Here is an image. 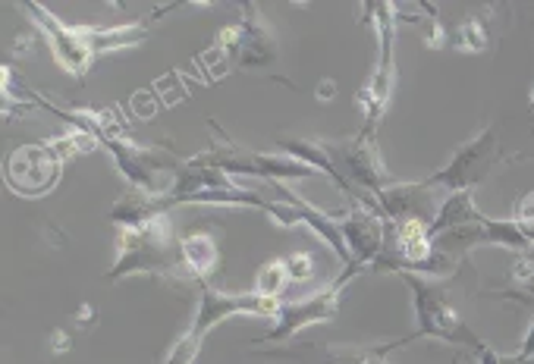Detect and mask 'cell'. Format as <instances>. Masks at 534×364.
<instances>
[{
    "instance_id": "obj_1",
    "label": "cell",
    "mask_w": 534,
    "mask_h": 364,
    "mask_svg": "<svg viewBox=\"0 0 534 364\" xmlns=\"http://www.w3.org/2000/svg\"><path fill=\"white\" fill-rule=\"evenodd\" d=\"M412 292V305H415V330L406 333V343L415 339H437V343L447 346H465L475 352V364H500L503 355H497L484 339L475 333V327L465 321V314L459 311L453 292L447 283L418 277V273H396Z\"/></svg>"
},
{
    "instance_id": "obj_2",
    "label": "cell",
    "mask_w": 534,
    "mask_h": 364,
    "mask_svg": "<svg viewBox=\"0 0 534 364\" xmlns=\"http://www.w3.org/2000/svg\"><path fill=\"white\" fill-rule=\"evenodd\" d=\"M132 273H148V277H164L176 283L192 280L183 255V239L173 236L167 217L117 230V261L104 273V280L117 283L123 277H132Z\"/></svg>"
},
{
    "instance_id": "obj_3",
    "label": "cell",
    "mask_w": 534,
    "mask_h": 364,
    "mask_svg": "<svg viewBox=\"0 0 534 364\" xmlns=\"http://www.w3.org/2000/svg\"><path fill=\"white\" fill-rule=\"evenodd\" d=\"M280 299H271V295L261 292H220L211 283H198V311L192 327L176 339L170 355L164 364H192L202 352L205 336L227 317L236 314H258V317H277L280 311Z\"/></svg>"
},
{
    "instance_id": "obj_4",
    "label": "cell",
    "mask_w": 534,
    "mask_h": 364,
    "mask_svg": "<svg viewBox=\"0 0 534 364\" xmlns=\"http://www.w3.org/2000/svg\"><path fill=\"white\" fill-rule=\"evenodd\" d=\"M321 148L330 157L333 170H337V189L346 192L352 201L381 214V204H377L374 195L393 186V179L381 161V151H377L374 139L355 132V135H343V139H321Z\"/></svg>"
},
{
    "instance_id": "obj_5",
    "label": "cell",
    "mask_w": 534,
    "mask_h": 364,
    "mask_svg": "<svg viewBox=\"0 0 534 364\" xmlns=\"http://www.w3.org/2000/svg\"><path fill=\"white\" fill-rule=\"evenodd\" d=\"M211 132L217 135V142L195 154L198 164L224 170V173H239V176H255L261 182H286V179H311L318 176V170L305 167L302 161L289 154H274V151H258V148H246L233 142L227 132H220V126L211 120Z\"/></svg>"
},
{
    "instance_id": "obj_6",
    "label": "cell",
    "mask_w": 534,
    "mask_h": 364,
    "mask_svg": "<svg viewBox=\"0 0 534 364\" xmlns=\"http://www.w3.org/2000/svg\"><path fill=\"white\" fill-rule=\"evenodd\" d=\"M509 161H522V154H506L500 139H497V126H484L478 135H472L469 142H462L453 151L450 161L428 176V182L437 186L443 195L472 192L494 170H500Z\"/></svg>"
},
{
    "instance_id": "obj_7",
    "label": "cell",
    "mask_w": 534,
    "mask_h": 364,
    "mask_svg": "<svg viewBox=\"0 0 534 364\" xmlns=\"http://www.w3.org/2000/svg\"><path fill=\"white\" fill-rule=\"evenodd\" d=\"M365 13L374 22V35H377V63L371 82L359 91V104L365 113V126L362 135L374 139L377 123L387 113L390 95H393V82H396V57H393V44H396V7L387 0H377V4H365Z\"/></svg>"
},
{
    "instance_id": "obj_8",
    "label": "cell",
    "mask_w": 534,
    "mask_h": 364,
    "mask_svg": "<svg viewBox=\"0 0 534 364\" xmlns=\"http://www.w3.org/2000/svg\"><path fill=\"white\" fill-rule=\"evenodd\" d=\"M217 48L224 51V60H227L230 70L271 73L280 63L277 35L261 19L255 4H246L236 22H230V26H224L217 32Z\"/></svg>"
},
{
    "instance_id": "obj_9",
    "label": "cell",
    "mask_w": 534,
    "mask_h": 364,
    "mask_svg": "<svg viewBox=\"0 0 534 364\" xmlns=\"http://www.w3.org/2000/svg\"><path fill=\"white\" fill-rule=\"evenodd\" d=\"M365 267L359 264H343V273L337 280H333L327 289L315 292V295H308V299L302 302H293V305H283L274 317V327L261 333L255 339V346L261 343H286V339H293L302 327H311V324H321V321H333V317L340 314V295L346 289V283L352 277H359Z\"/></svg>"
},
{
    "instance_id": "obj_10",
    "label": "cell",
    "mask_w": 534,
    "mask_h": 364,
    "mask_svg": "<svg viewBox=\"0 0 534 364\" xmlns=\"http://www.w3.org/2000/svg\"><path fill=\"white\" fill-rule=\"evenodd\" d=\"M104 148L114 154L120 173L129 179V189L151 192V195L167 192V186H164L161 179L167 173L176 176V170L183 167V157H176L170 148H164V145H142V142L126 139V135H114V139H107Z\"/></svg>"
},
{
    "instance_id": "obj_11",
    "label": "cell",
    "mask_w": 534,
    "mask_h": 364,
    "mask_svg": "<svg viewBox=\"0 0 534 364\" xmlns=\"http://www.w3.org/2000/svg\"><path fill=\"white\" fill-rule=\"evenodd\" d=\"M406 336L390 339V343L374 346H337V343H296L283 349H258V358L286 361V364H390L387 355L393 349H406Z\"/></svg>"
},
{
    "instance_id": "obj_12",
    "label": "cell",
    "mask_w": 534,
    "mask_h": 364,
    "mask_svg": "<svg viewBox=\"0 0 534 364\" xmlns=\"http://www.w3.org/2000/svg\"><path fill=\"white\" fill-rule=\"evenodd\" d=\"M63 164L66 161L51 142L22 145L10 154V161H7V182H10L13 192L35 198V195H44L57 186Z\"/></svg>"
},
{
    "instance_id": "obj_13",
    "label": "cell",
    "mask_w": 534,
    "mask_h": 364,
    "mask_svg": "<svg viewBox=\"0 0 534 364\" xmlns=\"http://www.w3.org/2000/svg\"><path fill=\"white\" fill-rule=\"evenodd\" d=\"M26 10L35 16V22L44 29V35H48V44H51L54 60H57L70 76L85 79L88 70H92V63H95V54H92V48H88V41L82 38L79 26H70V22H63V19L54 16L48 7L35 4V0H26Z\"/></svg>"
},
{
    "instance_id": "obj_14",
    "label": "cell",
    "mask_w": 534,
    "mask_h": 364,
    "mask_svg": "<svg viewBox=\"0 0 534 364\" xmlns=\"http://www.w3.org/2000/svg\"><path fill=\"white\" fill-rule=\"evenodd\" d=\"M377 204H381V214L384 220H393V223H409V220H418V223H434L437 214H440V204L447 201L437 186H431L428 179L421 182H393L384 192L374 195Z\"/></svg>"
},
{
    "instance_id": "obj_15",
    "label": "cell",
    "mask_w": 534,
    "mask_h": 364,
    "mask_svg": "<svg viewBox=\"0 0 534 364\" xmlns=\"http://www.w3.org/2000/svg\"><path fill=\"white\" fill-rule=\"evenodd\" d=\"M340 217H343V236H346L349 255H352L349 264H359V267L371 270L374 261L384 252V217L365 208L359 201H352L349 211H343Z\"/></svg>"
},
{
    "instance_id": "obj_16",
    "label": "cell",
    "mask_w": 534,
    "mask_h": 364,
    "mask_svg": "<svg viewBox=\"0 0 534 364\" xmlns=\"http://www.w3.org/2000/svg\"><path fill=\"white\" fill-rule=\"evenodd\" d=\"M82 38L88 41L92 54H107V51H120V48H132V44H142L151 32V22L136 19L126 22V26H79Z\"/></svg>"
},
{
    "instance_id": "obj_17",
    "label": "cell",
    "mask_w": 534,
    "mask_h": 364,
    "mask_svg": "<svg viewBox=\"0 0 534 364\" xmlns=\"http://www.w3.org/2000/svg\"><path fill=\"white\" fill-rule=\"evenodd\" d=\"M183 255H186V267L192 273L195 286L208 283V277L220 264V245L214 230H192L189 236H183Z\"/></svg>"
},
{
    "instance_id": "obj_18",
    "label": "cell",
    "mask_w": 534,
    "mask_h": 364,
    "mask_svg": "<svg viewBox=\"0 0 534 364\" xmlns=\"http://www.w3.org/2000/svg\"><path fill=\"white\" fill-rule=\"evenodd\" d=\"M484 295H491L497 302H513L519 308L534 311V252L519 255L513 270H509V280L500 289H487Z\"/></svg>"
},
{
    "instance_id": "obj_19",
    "label": "cell",
    "mask_w": 534,
    "mask_h": 364,
    "mask_svg": "<svg viewBox=\"0 0 534 364\" xmlns=\"http://www.w3.org/2000/svg\"><path fill=\"white\" fill-rule=\"evenodd\" d=\"M481 217H484V214L475 208L472 192H456V195H447V201L440 204V214H437V220L428 226V233H431V239H434V236H440V233L453 230V226L475 223V220H481Z\"/></svg>"
},
{
    "instance_id": "obj_20",
    "label": "cell",
    "mask_w": 534,
    "mask_h": 364,
    "mask_svg": "<svg viewBox=\"0 0 534 364\" xmlns=\"http://www.w3.org/2000/svg\"><path fill=\"white\" fill-rule=\"evenodd\" d=\"M494 41V26L487 22V16H469L450 32V48L456 51H487Z\"/></svg>"
},
{
    "instance_id": "obj_21",
    "label": "cell",
    "mask_w": 534,
    "mask_h": 364,
    "mask_svg": "<svg viewBox=\"0 0 534 364\" xmlns=\"http://www.w3.org/2000/svg\"><path fill=\"white\" fill-rule=\"evenodd\" d=\"M286 280H289L286 261H267V264H261L258 277H255V292L277 299V295L283 292V283H286Z\"/></svg>"
},
{
    "instance_id": "obj_22",
    "label": "cell",
    "mask_w": 534,
    "mask_h": 364,
    "mask_svg": "<svg viewBox=\"0 0 534 364\" xmlns=\"http://www.w3.org/2000/svg\"><path fill=\"white\" fill-rule=\"evenodd\" d=\"M513 220H516V226L522 230V236L534 245V192L519 195L516 211H513Z\"/></svg>"
},
{
    "instance_id": "obj_23",
    "label": "cell",
    "mask_w": 534,
    "mask_h": 364,
    "mask_svg": "<svg viewBox=\"0 0 534 364\" xmlns=\"http://www.w3.org/2000/svg\"><path fill=\"white\" fill-rule=\"evenodd\" d=\"M425 13L431 16L428 22H425V32H421V38H425V44H428V48H443V44H450V32L447 29H443V22L434 16V7H425Z\"/></svg>"
},
{
    "instance_id": "obj_24",
    "label": "cell",
    "mask_w": 534,
    "mask_h": 364,
    "mask_svg": "<svg viewBox=\"0 0 534 364\" xmlns=\"http://www.w3.org/2000/svg\"><path fill=\"white\" fill-rule=\"evenodd\" d=\"M283 261H286L289 280H308L311 273H315V261H311V255H305V252H296V255L283 258Z\"/></svg>"
},
{
    "instance_id": "obj_25",
    "label": "cell",
    "mask_w": 534,
    "mask_h": 364,
    "mask_svg": "<svg viewBox=\"0 0 534 364\" xmlns=\"http://www.w3.org/2000/svg\"><path fill=\"white\" fill-rule=\"evenodd\" d=\"M516 355H519L522 361H531V358H534V321H531V327H528V333H525V339H522V346L516 349Z\"/></svg>"
},
{
    "instance_id": "obj_26",
    "label": "cell",
    "mask_w": 534,
    "mask_h": 364,
    "mask_svg": "<svg viewBox=\"0 0 534 364\" xmlns=\"http://www.w3.org/2000/svg\"><path fill=\"white\" fill-rule=\"evenodd\" d=\"M66 349H70V336H66L63 330H57L54 333V352H66Z\"/></svg>"
},
{
    "instance_id": "obj_27",
    "label": "cell",
    "mask_w": 534,
    "mask_h": 364,
    "mask_svg": "<svg viewBox=\"0 0 534 364\" xmlns=\"http://www.w3.org/2000/svg\"><path fill=\"white\" fill-rule=\"evenodd\" d=\"M450 364H459V361H450ZM500 364H528V361H522V358L513 352V355H503V358H500Z\"/></svg>"
},
{
    "instance_id": "obj_28",
    "label": "cell",
    "mask_w": 534,
    "mask_h": 364,
    "mask_svg": "<svg viewBox=\"0 0 534 364\" xmlns=\"http://www.w3.org/2000/svg\"><path fill=\"white\" fill-rule=\"evenodd\" d=\"M528 364H534V358H531V361H528Z\"/></svg>"
}]
</instances>
